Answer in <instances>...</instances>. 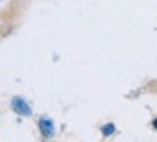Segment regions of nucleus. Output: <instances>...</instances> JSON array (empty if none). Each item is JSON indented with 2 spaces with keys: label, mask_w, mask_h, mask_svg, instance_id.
<instances>
[{
  "label": "nucleus",
  "mask_w": 157,
  "mask_h": 142,
  "mask_svg": "<svg viewBox=\"0 0 157 142\" xmlns=\"http://www.w3.org/2000/svg\"><path fill=\"white\" fill-rule=\"evenodd\" d=\"M12 107H14V110L17 112V113H21V115H31V107L19 97L12 100Z\"/></svg>",
  "instance_id": "f257e3e1"
},
{
  "label": "nucleus",
  "mask_w": 157,
  "mask_h": 142,
  "mask_svg": "<svg viewBox=\"0 0 157 142\" xmlns=\"http://www.w3.org/2000/svg\"><path fill=\"white\" fill-rule=\"evenodd\" d=\"M39 127H41L44 137H51V135L54 134V124H52L51 120H48V118H41V120H39Z\"/></svg>",
  "instance_id": "f03ea898"
},
{
  "label": "nucleus",
  "mask_w": 157,
  "mask_h": 142,
  "mask_svg": "<svg viewBox=\"0 0 157 142\" xmlns=\"http://www.w3.org/2000/svg\"><path fill=\"white\" fill-rule=\"evenodd\" d=\"M113 130H115V128H113V125H112V124H110V125H105V127L101 128L103 135H110V134H113Z\"/></svg>",
  "instance_id": "7ed1b4c3"
},
{
  "label": "nucleus",
  "mask_w": 157,
  "mask_h": 142,
  "mask_svg": "<svg viewBox=\"0 0 157 142\" xmlns=\"http://www.w3.org/2000/svg\"><path fill=\"white\" fill-rule=\"evenodd\" d=\"M154 127L157 128V118H155V120H154Z\"/></svg>",
  "instance_id": "20e7f679"
}]
</instances>
